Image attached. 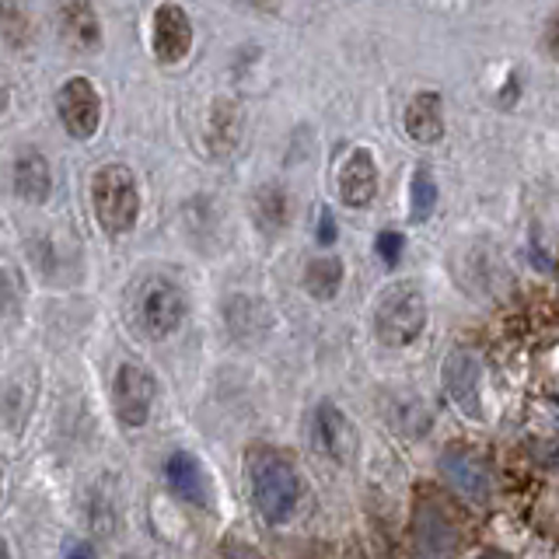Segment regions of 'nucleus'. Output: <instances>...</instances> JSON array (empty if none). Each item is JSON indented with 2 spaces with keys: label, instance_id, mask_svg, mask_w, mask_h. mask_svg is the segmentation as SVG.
Wrapping results in <instances>:
<instances>
[{
  "label": "nucleus",
  "instance_id": "obj_22",
  "mask_svg": "<svg viewBox=\"0 0 559 559\" xmlns=\"http://www.w3.org/2000/svg\"><path fill=\"white\" fill-rule=\"evenodd\" d=\"M17 301H22V284H17V276L8 262H0V319H4V314H14Z\"/></svg>",
  "mask_w": 559,
  "mask_h": 559
},
{
  "label": "nucleus",
  "instance_id": "obj_27",
  "mask_svg": "<svg viewBox=\"0 0 559 559\" xmlns=\"http://www.w3.org/2000/svg\"><path fill=\"white\" fill-rule=\"evenodd\" d=\"M0 497H4V468H0Z\"/></svg>",
  "mask_w": 559,
  "mask_h": 559
},
{
  "label": "nucleus",
  "instance_id": "obj_24",
  "mask_svg": "<svg viewBox=\"0 0 559 559\" xmlns=\"http://www.w3.org/2000/svg\"><path fill=\"white\" fill-rule=\"evenodd\" d=\"M319 241H322V245H332V241H336V224H332V214H329V210H322V224H319Z\"/></svg>",
  "mask_w": 559,
  "mask_h": 559
},
{
  "label": "nucleus",
  "instance_id": "obj_26",
  "mask_svg": "<svg viewBox=\"0 0 559 559\" xmlns=\"http://www.w3.org/2000/svg\"><path fill=\"white\" fill-rule=\"evenodd\" d=\"M0 559H11V546H8L4 538H0Z\"/></svg>",
  "mask_w": 559,
  "mask_h": 559
},
{
  "label": "nucleus",
  "instance_id": "obj_4",
  "mask_svg": "<svg viewBox=\"0 0 559 559\" xmlns=\"http://www.w3.org/2000/svg\"><path fill=\"white\" fill-rule=\"evenodd\" d=\"M186 294L182 287L168 276H147L136 290L133 301V314L136 325L147 340H168L171 332H179V325L186 322Z\"/></svg>",
  "mask_w": 559,
  "mask_h": 559
},
{
  "label": "nucleus",
  "instance_id": "obj_6",
  "mask_svg": "<svg viewBox=\"0 0 559 559\" xmlns=\"http://www.w3.org/2000/svg\"><path fill=\"white\" fill-rule=\"evenodd\" d=\"M157 399V378L140 364H119L112 374V409L122 427H147Z\"/></svg>",
  "mask_w": 559,
  "mask_h": 559
},
{
  "label": "nucleus",
  "instance_id": "obj_17",
  "mask_svg": "<svg viewBox=\"0 0 559 559\" xmlns=\"http://www.w3.org/2000/svg\"><path fill=\"white\" fill-rule=\"evenodd\" d=\"M252 221L259 224L262 235L284 231L290 221V200L280 186H262L252 197Z\"/></svg>",
  "mask_w": 559,
  "mask_h": 559
},
{
  "label": "nucleus",
  "instance_id": "obj_11",
  "mask_svg": "<svg viewBox=\"0 0 559 559\" xmlns=\"http://www.w3.org/2000/svg\"><path fill=\"white\" fill-rule=\"evenodd\" d=\"M151 46H154V57L157 63H179L186 60V52L192 49V25L179 4H157L154 11V28H151Z\"/></svg>",
  "mask_w": 559,
  "mask_h": 559
},
{
  "label": "nucleus",
  "instance_id": "obj_3",
  "mask_svg": "<svg viewBox=\"0 0 559 559\" xmlns=\"http://www.w3.org/2000/svg\"><path fill=\"white\" fill-rule=\"evenodd\" d=\"M92 203L95 217L105 235H130L140 217V189L127 165H105L92 179Z\"/></svg>",
  "mask_w": 559,
  "mask_h": 559
},
{
  "label": "nucleus",
  "instance_id": "obj_10",
  "mask_svg": "<svg viewBox=\"0 0 559 559\" xmlns=\"http://www.w3.org/2000/svg\"><path fill=\"white\" fill-rule=\"evenodd\" d=\"M336 189H340V200L346 206H354V210L374 203V197H378V165H374L371 151H364V147H349L346 151L343 165L336 168Z\"/></svg>",
  "mask_w": 559,
  "mask_h": 559
},
{
  "label": "nucleus",
  "instance_id": "obj_25",
  "mask_svg": "<svg viewBox=\"0 0 559 559\" xmlns=\"http://www.w3.org/2000/svg\"><path fill=\"white\" fill-rule=\"evenodd\" d=\"M63 559H95V549L87 546V542H74V546L67 549V556Z\"/></svg>",
  "mask_w": 559,
  "mask_h": 559
},
{
  "label": "nucleus",
  "instance_id": "obj_2",
  "mask_svg": "<svg viewBox=\"0 0 559 559\" xmlns=\"http://www.w3.org/2000/svg\"><path fill=\"white\" fill-rule=\"evenodd\" d=\"M427 329V297L416 284L389 287L374 305V336L389 349L413 346Z\"/></svg>",
  "mask_w": 559,
  "mask_h": 559
},
{
  "label": "nucleus",
  "instance_id": "obj_21",
  "mask_svg": "<svg viewBox=\"0 0 559 559\" xmlns=\"http://www.w3.org/2000/svg\"><path fill=\"white\" fill-rule=\"evenodd\" d=\"M0 39H8L11 46H25L28 39V17L14 0H0Z\"/></svg>",
  "mask_w": 559,
  "mask_h": 559
},
{
  "label": "nucleus",
  "instance_id": "obj_15",
  "mask_svg": "<svg viewBox=\"0 0 559 559\" xmlns=\"http://www.w3.org/2000/svg\"><path fill=\"white\" fill-rule=\"evenodd\" d=\"M49 189H52V175L49 165L39 151H22L14 162V192L22 197L25 203L39 206L49 200Z\"/></svg>",
  "mask_w": 559,
  "mask_h": 559
},
{
  "label": "nucleus",
  "instance_id": "obj_23",
  "mask_svg": "<svg viewBox=\"0 0 559 559\" xmlns=\"http://www.w3.org/2000/svg\"><path fill=\"white\" fill-rule=\"evenodd\" d=\"M378 255H381L384 262H389V266H395L399 255H402V235L384 231V235L378 238Z\"/></svg>",
  "mask_w": 559,
  "mask_h": 559
},
{
  "label": "nucleus",
  "instance_id": "obj_8",
  "mask_svg": "<svg viewBox=\"0 0 559 559\" xmlns=\"http://www.w3.org/2000/svg\"><path fill=\"white\" fill-rule=\"evenodd\" d=\"M57 105H60V119H63V127H67L70 136H78V140L95 136L98 122H102V102H98V92H95L92 81L70 78L60 87Z\"/></svg>",
  "mask_w": 559,
  "mask_h": 559
},
{
  "label": "nucleus",
  "instance_id": "obj_16",
  "mask_svg": "<svg viewBox=\"0 0 559 559\" xmlns=\"http://www.w3.org/2000/svg\"><path fill=\"white\" fill-rule=\"evenodd\" d=\"M406 133L416 144H433V140L444 136V112H441V95L433 92H419L406 105Z\"/></svg>",
  "mask_w": 559,
  "mask_h": 559
},
{
  "label": "nucleus",
  "instance_id": "obj_20",
  "mask_svg": "<svg viewBox=\"0 0 559 559\" xmlns=\"http://www.w3.org/2000/svg\"><path fill=\"white\" fill-rule=\"evenodd\" d=\"M238 305L245 308V314L235 308V305H227L224 308V319H227V325H231V332L235 336H255V325H259V314H266L262 311V305L259 301H252V297H245V294H238Z\"/></svg>",
  "mask_w": 559,
  "mask_h": 559
},
{
  "label": "nucleus",
  "instance_id": "obj_18",
  "mask_svg": "<svg viewBox=\"0 0 559 559\" xmlns=\"http://www.w3.org/2000/svg\"><path fill=\"white\" fill-rule=\"evenodd\" d=\"M343 287V262L336 255H322L311 259L305 270V290L314 297V301H332Z\"/></svg>",
  "mask_w": 559,
  "mask_h": 559
},
{
  "label": "nucleus",
  "instance_id": "obj_9",
  "mask_svg": "<svg viewBox=\"0 0 559 559\" xmlns=\"http://www.w3.org/2000/svg\"><path fill=\"white\" fill-rule=\"evenodd\" d=\"M441 472L451 483V489H459L462 497L486 503L493 497V476H489L486 462L479 454H472L468 448H444L441 451Z\"/></svg>",
  "mask_w": 559,
  "mask_h": 559
},
{
  "label": "nucleus",
  "instance_id": "obj_13",
  "mask_svg": "<svg viewBox=\"0 0 559 559\" xmlns=\"http://www.w3.org/2000/svg\"><path fill=\"white\" fill-rule=\"evenodd\" d=\"M165 483L179 500H186L192 507L206 503V476H203V465H200L197 454H189V451L168 454L165 459Z\"/></svg>",
  "mask_w": 559,
  "mask_h": 559
},
{
  "label": "nucleus",
  "instance_id": "obj_7",
  "mask_svg": "<svg viewBox=\"0 0 559 559\" xmlns=\"http://www.w3.org/2000/svg\"><path fill=\"white\" fill-rule=\"evenodd\" d=\"M311 441L329 462L346 465L357 454V430L336 402L322 399L311 413Z\"/></svg>",
  "mask_w": 559,
  "mask_h": 559
},
{
  "label": "nucleus",
  "instance_id": "obj_14",
  "mask_svg": "<svg viewBox=\"0 0 559 559\" xmlns=\"http://www.w3.org/2000/svg\"><path fill=\"white\" fill-rule=\"evenodd\" d=\"M241 127H245V119H241L238 102H231V98L214 102V109H210V119H206V147H210V154H214V157L235 154L238 140H241Z\"/></svg>",
  "mask_w": 559,
  "mask_h": 559
},
{
  "label": "nucleus",
  "instance_id": "obj_5",
  "mask_svg": "<svg viewBox=\"0 0 559 559\" xmlns=\"http://www.w3.org/2000/svg\"><path fill=\"white\" fill-rule=\"evenodd\" d=\"M441 381H444V392L454 402L465 419L472 424H483L486 413H483V360L476 349L459 346L451 349L441 364Z\"/></svg>",
  "mask_w": 559,
  "mask_h": 559
},
{
  "label": "nucleus",
  "instance_id": "obj_12",
  "mask_svg": "<svg viewBox=\"0 0 559 559\" xmlns=\"http://www.w3.org/2000/svg\"><path fill=\"white\" fill-rule=\"evenodd\" d=\"M60 32L63 39L81 49V52H95L102 46V25H98V14L87 0H60Z\"/></svg>",
  "mask_w": 559,
  "mask_h": 559
},
{
  "label": "nucleus",
  "instance_id": "obj_19",
  "mask_svg": "<svg viewBox=\"0 0 559 559\" xmlns=\"http://www.w3.org/2000/svg\"><path fill=\"white\" fill-rule=\"evenodd\" d=\"M409 221L413 224H424L433 214V203H437V186H433V175L427 168H416L413 175V192H409Z\"/></svg>",
  "mask_w": 559,
  "mask_h": 559
},
{
  "label": "nucleus",
  "instance_id": "obj_1",
  "mask_svg": "<svg viewBox=\"0 0 559 559\" xmlns=\"http://www.w3.org/2000/svg\"><path fill=\"white\" fill-rule=\"evenodd\" d=\"M249 489L255 511L270 524H287L301 503V476L287 454L273 448H259L249 454Z\"/></svg>",
  "mask_w": 559,
  "mask_h": 559
}]
</instances>
